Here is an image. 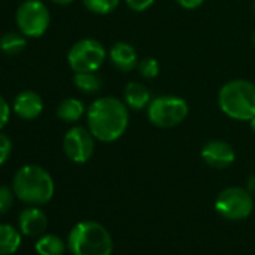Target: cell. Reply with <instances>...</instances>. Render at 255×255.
Instances as JSON below:
<instances>
[{
  "instance_id": "6da1fadb",
  "label": "cell",
  "mask_w": 255,
  "mask_h": 255,
  "mask_svg": "<svg viewBox=\"0 0 255 255\" xmlns=\"http://www.w3.org/2000/svg\"><path fill=\"white\" fill-rule=\"evenodd\" d=\"M87 128L93 137L102 143L119 140L129 125V108L114 96L98 98L90 104L86 113Z\"/></svg>"
},
{
  "instance_id": "7a4b0ae2",
  "label": "cell",
  "mask_w": 255,
  "mask_h": 255,
  "mask_svg": "<svg viewBox=\"0 0 255 255\" xmlns=\"http://www.w3.org/2000/svg\"><path fill=\"white\" fill-rule=\"evenodd\" d=\"M12 189L18 200L30 206L47 204L54 195V180L51 174L39 165L21 167L12 180Z\"/></svg>"
},
{
  "instance_id": "3957f363",
  "label": "cell",
  "mask_w": 255,
  "mask_h": 255,
  "mask_svg": "<svg viewBox=\"0 0 255 255\" xmlns=\"http://www.w3.org/2000/svg\"><path fill=\"white\" fill-rule=\"evenodd\" d=\"M221 111L239 122H249L255 117V84L248 80H231L218 93Z\"/></svg>"
},
{
  "instance_id": "277c9868",
  "label": "cell",
  "mask_w": 255,
  "mask_h": 255,
  "mask_svg": "<svg viewBox=\"0 0 255 255\" xmlns=\"http://www.w3.org/2000/svg\"><path fill=\"white\" fill-rule=\"evenodd\" d=\"M68 249L72 255H111L113 239L102 224L81 221L69 231Z\"/></svg>"
},
{
  "instance_id": "5b68a950",
  "label": "cell",
  "mask_w": 255,
  "mask_h": 255,
  "mask_svg": "<svg viewBox=\"0 0 255 255\" xmlns=\"http://www.w3.org/2000/svg\"><path fill=\"white\" fill-rule=\"evenodd\" d=\"M189 113L188 102L176 95H162L150 101L147 117L153 126L174 128L180 125Z\"/></svg>"
},
{
  "instance_id": "8992f818",
  "label": "cell",
  "mask_w": 255,
  "mask_h": 255,
  "mask_svg": "<svg viewBox=\"0 0 255 255\" xmlns=\"http://www.w3.org/2000/svg\"><path fill=\"white\" fill-rule=\"evenodd\" d=\"M107 59L105 47L92 38L77 41L68 51V63L74 72H96Z\"/></svg>"
},
{
  "instance_id": "52a82bcc",
  "label": "cell",
  "mask_w": 255,
  "mask_h": 255,
  "mask_svg": "<svg viewBox=\"0 0 255 255\" xmlns=\"http://www.w3.org/2000/svg\"><path fill=\"white\" fill-rule=\"evenodd\" d=\"M50 11L41 0H26L15 14L18 30L26 38H41L50 26Z\"/></svg>"
},
{
  "instance_id": "ba28073f",
  "label": "cell",
  "mask_w": 255,
  "mask_h": 255,
  "mask_svg": "<svg viewBox=\"0 0 255 255\" xmlns=\"http://www.w3.org/2000/svg\"><path fill=\"white\" fill-rule=\"evenodd\" d=\"M215 210L228 221H242L254 210L252 194L239 186L227 188L218 195L215 201Z\"/></svg>"
},
{
  "instance_id": "9c48e42d",
  "label": "cell",
  "mask_w": 255,
  "mask_h": 255,
  "mask_svg": "<svg viewBox=\"0 0 255 255\" xmlns=\"http://www.w3.org/2000/svg\"><path fill=\"white\" fill-rule=\"evenodd\" d=\"M95 137L89 128L72 126L63 137V152L75 164H86L95 153Z\"/></svg>"
},
{
  "instance_id": "30bf717a",
  "label": "cell",
  "mask_w": 255,
  "mask_h": 255,
  "mask_svg": "<svg viewBox=\"0 0 255 255\" xmlns=\"http://www.w3.org/2000/svg\"><path fill=\"white\" fill-rule=\"evenodd\" d=\"M201 158L209 167L216 170H224L234 164L236 152L230 143L222 140H212L203 146Z\"/></svg>"
},
{
  "instance_id": "8fae6325",
  "label": "cell",
  "mask_w": 255,
  "mask_h": 255,
  "mask_svg": "<svg viewBox=\"0 0 255 255\" xmlns=\"http://www.w3.org/2000/svg\"><path fill=\"white\" fill-rule=\"evenodd\" d=\"M18 227L23 236L27 237H41L45 234L48 227L47 215L36 206H30L24 209L18 216Z\"/></svg>"
},
{
  "instance_id": "7c38bea8",
  "label": "cell",
  "mask_w": 255,
  "mask_h": 255,
  "mask_svg": "<svg viewBox=\"0 0 255 255\" xmlns=\"http://www.w3.org/2000/svg\"><path fill=\"white\" fill-rule=\"evenodd\" d=\"M42 110H44V101L33 90L20 92L12 104V111L24 120H33L39 117Z\"/></svg>"
},
{
  "instance_id": "4fadbf2b",
  "label": "cell",
  "mask_w": 255,
  "mask_h": 255,
  "mask_svg": "<svg viewBox=\"0 0 255 255\" xmlns=\"http://www.w3.org/2000/svg\"><path fill=\"white\" fill-rule=\"evenodd\" d=\"M110 60L119 71H123V72H129L135 69L138 65L137 51L128 42H116L110 48Z\"/></svg>"
},
{
  "instance_id": "5bb4252c",
  "label": "cell",
  "mask_w": 255,
  "mask_h": 255,
  "mask_svg": "<svg viewBox=\"0 0 255 255\" xmlns=\"http://www.w3.org/2000/svg\"><path fill=\"white\" fill-rule=\"evenodd\" d=\"M150 101H152L150 92L144 84L138 81H131L126 84L123 90V102L129 110L141 111L146 107H149Z\"/></svg>"
},
{
  "instance_id": "9a60e30c",
  "label": "cell",
  "mask_w": 255,
  "mask_h": 255,
  "mask_svg": "<svg viewBox=\"0 0 255 255\" xmlns=\"http://www.w3.org/2000/svg\"><path fill=\"white\" fill-rule=\"evenodd\" d=\"M86 113L87 111H86L83 101H80L77 98H66L63 101H60V104L57 105V110H56L57 117L65 123H75Z\"/></svg>"
},
{
  "instance_id": "2e32d148",
  "label": "cell",
  "mask_w": 255,
  "mask_h": 255,
  "mask_svg": "<svg viewBox=\"0 0 255 255\" xmlns=\"http://www.w3.org/2000/svg\"><path fill=\"white\" fill-rule=\"evenodd\" d=\"M21 246V231L9 224H0V255H12Z\"/></svg>"
},
{
  "instance_id": "e0dca14e",
  "label": "cell",
  "mask_w": 255,
  "mask_h": 255,
  "mask_svg": "<svg viewBox=\"0 0 255 255\" xmlns=\"http://www.w3.org/2000/svg\"><path fill=\"white\" fill-rule=\"evenodd\" d=\"M38 255H63L66 245L56 234H42L35 243Z\"/></svg>"
},
{
  "instance_id": "ac0fdd59",
  "label": "cell",
  "mask_w": 255,
  "mask_h": 255,
  "mask_svg": "<svg viewBox=\"0 0 255 255\" xmlns=\"http://www.w3.org/2000/svg\"><path fill=\"white\" fill-rule=\"evenodd\" d=\"M27 47V38L21 32H8L0 38V51L8 56H17Z\"/></svg>"
},
{
  "instance_id": "d6986e66",
  "label": "cell",
  "mask_w": 255,
  "mask_h": 255,
  "mask_svg": "<svg viewBox=\"0 0 255 255\" xmlns=\"http://www.w3.org/2000/svg\"><path fill=\"white\" fill-rule=\"evenodd\" d=\"M74 86L84 95H93L102 89V80L96 72H75Z\"/></svg>"
},
{
  "instance_id": "ffe728a7",
  "label": "cell",
  "mask_w": 255,
  "mask_h": 255,
  "mask_svg": "<svg viewBox=\"0 0 255 255\" xmlns=\"http://www.w3.org/2000/svg\"><path fill=\"white\" fill-rule=\"evenodd\" d=\"M87 11L96 15H108L117 9L120 0H83Z\"/></svg>"
},
{
  "instance_id": "44dd1931",
  "label": "cell",
  "mask_w": 255,
  "mask_h": 255,
  "mask_svg": "<svg viewBox=\"0 0 255 255\" xmlns=\"http://www.w3.org/2000/svg\"><path fill=\"white\" fill-rule=\"evenodd\" d=\"M137 69L140 72V75L146 80H153L159 75V71H161V66H159V62L153 57H144L141 60H138V65H137Z\"/></svg>"
},
{
  "instance_id": "7402d4cb",
  "label": "cell",
  "mask_w": 255,
  "mask_h": 255,
  "mask_svg": "<svg viewBox=\"0 0 255 255\" xmlns=\"http://www.w3.org/2000/svg\"><path fill=\"white\" fill-rule=\"evenodd\" d=\"M14 189L6 186V185H0V215H5L14 204Z\"/></svg>"
},
{
  "instance_id": "603a6c76",
  "label": "cell",
  "mask_w": 255,
  "mask_h": 255,
  "mask_svg": "<svg viewBox=\"0 0 255 255\" xmlns=\"http://www.w3.org/2000/svg\"><path fill=\"white\" fill-rule=\"evenodd\" d=\"M12 152V143L8 138V135L0 132V167H2L11 156Z\"/></svg>"
},
{
  "instance_id": "cb8c5ba5",
  "label": "cell",
  "mask_w": 255,
  "mask_h": 255,
  "mask_svg": "<svg viewBox=\"0 0 255 255\" xmlns=\"http://www.w3.org/2000/svg\"><path fill=\"white\" fill-rule=\"evenodd\" d=\"M11 107L8 104V101L0 95V131L3 129V128L9 123V119H11Z\"/></svg>"
},
{
  "instance_id": "d4e9b609",
  "label": "cell",
  "mask_w": 255,
  "mask_h": 255,
  "mask_svg": "<svg viewBox=\"0 0 255 255\" xmlns=\"http://www.w3.org/2000/svg\"><path fill=\"white\" fill-rule=\"evenodd\" d=\"M125 2H126L128 8H129L131 11L144 12L155 3V0H125Z\"/></svg>"
},
{
  "instance_id": "484cf974",
  "label": "cell",
  "mask_w": 255,
  "mask_h": 255,
  "mask_svg": "<svg viewBox=\"0 0 255 255\" xmlns=\"http://www.w3.org/2000/svg\"><path fill=\"white\" fill-rule=\"evenodd\" d=\"M176 2H177V5H179V6H182L183 9H189V11H192V9L200 8V6L203 5L204 0H176Z\"/></svg>"
},
{
  "instance_id": "4316f807",
  "label": "cell",
  "mask_w": 255,
  "mask_h": 255,
  "mask_svg": "<svg viewBox=\"0 0 255 255\" xmlns=\"http://www.w3.org/2000/svg\"><path fill=\"white\" fill-rule=\"evenodd\" d=\"M246 189L252 194V195H255V174L254 176H251L249 179H248V185H246Z\"/></svg>"
},
{
  "instance_id": "83f0119b",
  "label": "cell",
  "mask_w": 255,
  "mask_h": 255,
  "mask_svg": "<svg viewBox=\"0 0 255 255\" xmlns=\"http://www.w3.org/2000/svg\"><path fill=\"white\" fill-rule=\"evenodd\" d=\"M51 2H54L56 5H62V6H66V5H71L72 2H75V0H51Z\"/></svg>"
},
{
  "instance_id": "f1b7e54d",
  "label": "cell",
  "mask_w": 255,
  "mask_h": 255,
  "mask_svg": "<svg viewBox=\"0 0 255 255\" xmlns=\"http://www.w3.org/2000/svg\"><path fill=\"white\" fill-rule=\"evenodd\" d=\"M249 126H251V129H252V132L255 134V117H252V119L249 120Z\"/></svg>"
},
{
  "instance_id": "f546056e",
  "label": "cell",
  "mask_w": 255,
  "mask_h": 255,
  "mask_svg": "<svg viewBox=\"0 0 255 255\" xmlns=\"http://www.w3.org/2000/svg\"><path fill=\"white\" fill-rule=\"evenodd\" d=\"M251 41H252V45L255 47V30H254V33H252V38H251Z\"/></svg>"
},
{
  "instance_id": "4dcf8cb0",
  "label": "cell",
  "mask_w": 255,
  "mask_h": 255,
  "mask_svg": "<svg viewBox=\"0 0 255 255\" xmlns=\"http://www.w3.org/2000/svg\"><path fill=\"white\" fill-rule=\"evenodd\" d=\"M252 12H254V17H255V0H254V3H252Z\"/></svg>"
}]
</instances>
